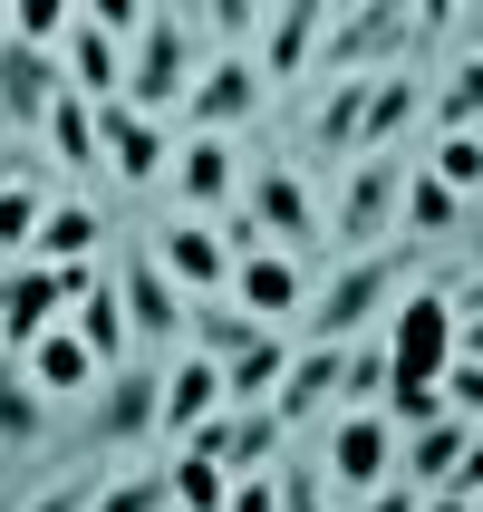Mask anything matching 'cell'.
I'll return each instance as SVG.
<instances>
[{"label": "cell", "instance_id": "obj_1", "mask_svg": "<svg viewBox=\"0 0 483 512\" xmlns=\"http://www.w3.org/2000/svg\"><path fill=\"white\" fill-rule=\"evenodd\" d=\"M416 261H426V252H406V242L339 261V271H329V281L300 300V348H348L358 329H377V319H387V300L406 290V271H416Z\"/></svg>", "mask_w": 483, "mask_h": 512}, {"label": "cell", "instance_id": "obj_2", "mask_svg": "<svg viewBox=\"0 0 483 512\" xmlns=\"http://www.w3.org/2000/svg\"><path fill=\"white\" fill-rule=\"evenodd\" d=\"M194 68H203L194 20H184V10H145V29L126 39V68H116V107H126V116H165V107H184Z\"/></svg>", "mask_w": 483, "mask_h": 512}, {"label": "cell", "instance_id": "obj_3", "mask_svg": "<svg viewBox=\"0 0 483 512\" xmlns=\"http://www.w3.org/2000/svg\"><path fill=\"white\" fill-rule=\"evenodd\" d=\"M397 194H406L397 155H348V184H339V203L319 213V242H339L348 261L387 252V242H397Z\"/></svg>", "mask_w": 483, "mask_h": 512}, {"label": "cell", "instance_id": "obj_4", "mask_svg": "<svg viewBox=\"0 0 483 512\" xmlns=\"http://www.w3.org/2000/svg\"><path fill=\"white\" fill-rule=\"evenodd\" d=\"M319 78H377V68H406V10L397 0H368V10H339L310 49Z\"/></svg>", "mask_w": 483, "mask_h": 512}, {"label": "cell", "instance_id": "obj_5", "mask_svg": "<svg viewBox=\"0 0 483 512\" xmlns=\"http://www.w3.org/2000/svg\"><path fill=\"white\" fill-rule=\"evenodd\" d=\"M87 290H97V271H87V261H68V271H39V261L0 271V348H29L39 329H58Z\"/></svg>", "mask_w": 483, "mask_h": 512}, {"label": "cell", "instance_id": "obj_6", "mask_svg": "<svg viewBox=\"0 0 483 512\" xmlns=\"http://www.w3.org/2000/svg\"><path fill=\"white\" fill-rule=\"evenodd\" d=\"M155 387L165 368H107L87 387V455H116V445H145L155 435Z\"/></svg>", "mask_w": 483, "mask_h": 512}, {"label": "cell", "instance_id": "obj_7", "mask_svg": "<svg viewBox=\"0 0 483 512\" xmlns=\"http://www.w3.org/2000/svg\"><path fill=\"white\" fill-rule=\"evenodd\" d=\"M242 213H252V232H261L281 261H300V252L319 242V194L300 184V165H281V155L252 174V203H242Z\"/></svg>", "mask_w": 483, "mask_h": 512}, {"label": "cell", "instance_id": "obj_8", "mask_svg": "<svg viewBox=\"0 0 483 512\" xmlns=\"http://www.w3.org/2000/svg\"><path fill=\"white\" fill-rule=\"evenodd\" d=\"M319 484H339V493H377V484H397V435H387V416H339V435H329V455H319Z\"/></svg>", "mask_w": 483, "mask_h": 512}, {"label": "cell", "instance_id": "obj_9", "mask_svg": "<svg viewBox=\"0 0 483 512\" xmlns=\"http://www.w3.org/2000/svg\"><path fill=\"white\" fill-rule=\"evenodd\" d=\"M252 107H261V78H252V58H242V49L203 58L194 87H184V116H194V136H232Z\"/></svg>", "mask_w": 483, "mask_h": 512}, {"label": "cell", "instance_id": "obj_10", "mask_svg": "<svg viewBox=\"0 0 483 512\" xmlns=\"http://www.w3.org/2000/svg\"><path fill=\"white\" fill-rule=\"evenodd\" d=\"M165 184L184 194V213H232V184H242V145L232 136H184L174 145V165H165Z\"/></svg>", "mask_w": 483, "mask_h": 512}, {"label": "cell", "instance_id": "obj_11", "mask_svg": "<svg viewBox=\"0 0 483 512\" xmlns=\"http://www.w3.org/2000/svg\"><path fill=\"white\" fill-rule=\"evenodd\" d=\"M145 252H155V271H165L184 300H223L232 290V252L213 242V223H165Z\"/></svg>", "mask_w": 483, "mask_h": 512}, {"label": "cell", "instance_id": "obj_12", "mask_svg": "<svg viewBox=\"0 0 483 512\" xmlns=\"http://www.w3.org/2000/svg\"><path fill=\"white\" fill-rule=\"evenodd\" d=\"M97 165H116V184L126 194H145V184H165L174 145L155 116H126V107H97Z\"/></svg>", "mask_w": 483, "mask_h": 512}, {"label": "cell", "instance_id": "obj_13", "mask_svg": "<svg viewBox=\"0 0 483 512\" xmlns=\"http://www.w3.org/2000/svg\"><path fill=\"white\" fill-rule=\"evenodd\" d=\"M426 116V78L416 68H377L368 78V107H358V145L348 155H397V136Z\"/></svg>", "mask_w": 483, "mask_h": 512}, {"label": "cell", "instance_id": "obj_14", "mask_svg": "<svg viewBox=\"0 0 483 512\" xmlns=\"http://www.w3.org/2000/svg\"><path fill=\"white\" fill-rule=\"evenodd\" d=\"M445 232H474V203H464V194H445L426 165H406V194H397V242H406V252H435Z\"/></svg>", "mask_w": 483, "mask_h": 512}, {"label": "cell", "instance_id": "obj_15", "mask_svg": "<svg viewBox=\"0 0 483 512\" xmlns=\"http://www.w3.org/2000/svg\"><path fill=\"white\" fill-rule=\"evenodd\" d=\"M116 310H126V339H174V329H184V290L155 271V252H126Z\"/></svg>", "mask_w": 483, "mask_h": 512}, {"label": "cell", "instance_id": "obj_16", "mask_svg": "<svg viewBox=\"0 0 483 512\" xmlns=\"http://www.w3.org/2000/svg\"><path fill=\"white\" fill-rule=\"evenodd\" d=\"M319 29H329V10L319 0H290V10H271L261 20V58H252V78H310V49H319Z\"/></svg>", "mask_w": 483, "mask_h": 512}, {"label": "cell", "instance_id": "obj_17", "mask_svg": "<svg viewBox=\"0 0 483 512\" xmlns=\"http://www.w3.org/2000/svg\"><path fill=\"white\" fill-rule=\"evenodd\" d=\"M232 310H252L261 329L271 319H290L300 300H310V281H300V261H281V252H252V261H232V290H223Z\"/></svg>", "mask_w": 483, "mask_h": 512}, {"label": "cell", "instance_id": "obj_18", "mask_svg": "<svg viewBox=\"0 0 483 512\" xmlns=\"http://www.w3.org/2000/svg\"><path fill=\"white\" fill-rule=\"evenodd\" d=\"M203 416H223V377H213V358H194V348H184V358L165 368V387H155V426L184 445Z\"/></svg>", "mask_w": 483, "mask_h": 512}, {"label": "cell", "instance_id": "obj_19", "mask_svg": "<svg viewBox=\"0 0 483 512\" xmlns=\"http://www.w3.org/2000/svg\"><path fill=\"white\" fill-rule=\"evenodd\" d=\"M329 397H339V348H290L281 387H271V416H281V435H300Z\"/></svg>", "mask_w": 483, "mask_h": 512}, {"label": "cell", "instance_id": "obj_20", "mask_svg": "<svg viewBox=\"0 0 483 512\" xmlns=\"http://www.w3.org/2000/svg\"><path fill=\"white\" fill-rule=\"evenodd\" d=\"M20 377H29V387H39V397L58 406V397H87V387H97L107 368H97V358H87V348L68 339V329H39V339L20 348Z\"/></svg>", "mask_w": 483, "mask_h": 512}, {"label": "cell", "instance_id": "obj_21", "mask_svg": "<svg viewBox=\"0 0 483 512\" xmlns=\"http://www.w3.org/2000/svg\"><path fill=\"white\" fill-rule=\"evenodd\" d=\"M49 107H58V58H49V49H20V39H0V116L39 126Z\"/></svg>", "mask_w": 483, "mask_h": 512}, {"label": "cell", "instance_id": "obj_22", "mask_svg": "<svg viewBox=\"0 0 483 512\" xmlns=\"http://www.w3.org/2000/svg\"><path fill=\"white\" fill-rule=\"evenodd\" d=\"M184 339H194V358H213V368H232L242 348L281 339V329H261L252 310H232V300H184Z\"/></svg>", "mask_w": 483, "mask_h": 512}, {"label": "cell", "instance_id": "obj_23", "mask_svg": "<svg viewBox=\"0 0 483 512\" xmlns=\"http://www.w3.org/2000/svg\"><path fill=\"white\" fill-rule=\"evenodd\" d=\"M97 203H49V213H39V232H29V261H39V271H68V261H87L97 252Z\"/></svg>", "mask_w": 483, "mask_h": 512}, {"label": "cell", "instance_id": "obj_24", "mask_svg": "<svg viewBox=\"0 0 483 512\" xmlns=\"http://www.w3.org/2000/svg\"><path fill=\"white\" fill-rule=\"evenodd\" d=\"M232 426H223V474H271V464L290 455V435L271 406H223Z\"/></svg>", "mask_w": 483, "mask_h": 512}, {"label": "cell", "instance_id": "obj_25", "mask_svg": "<svg viewBox=\"0 0 483 512\" xmlns=\"http://www.w3.org/2000/svg\"><path fill=\"white\" fill-rule=\"evenodd\" d=\"M58 329H68V339H78L87 358H97V368H126V348H136V339H126V310H116V290H107V281L87 290V300H78L68 319H58Z\"/></svg>", "mask_w": 483, "mask_h": 512}, {"label": "cell", "instance_id": "obj_26", "mask_svg": "<svg viewBox=\"0 0 483 512\" xmlns=\"http://www.w3.org/2000/svg\"><path fill=\"white\" fill-rule=\"evenodd\" d=\"M39 126H49V155H58L68 174H97V107H87V97L58 87V107L39 116Z\"/></svg>", "mask_w": 483, "mask_h": 512}, {"label": "cell", "instance_id": "obj_27", "mask_svg": "<svg viewBox=\"0 0 483 512\" xmlns=\"http://www.w3.org/2000/svg\"><path fill=\"white\" fill-rule=\"evenodd\" d=\"M281 368H290V339H261V348H242L232 368H213V377H223V406H271Z\"/></svg>", "mask_w": 483, "mask_h": 512}, {"label": "cell", "instance_id": "obj_28", "mask_svg": "<svg viewBox=\"0 0 483 512\" xmlns=\"http://www.w3.org/2000/svg\"><path fill=\"white\" fill-rule=\"evenodd\" d=\"M39 435H49V397L20 368H0V455H29Z\"/></svg>", "mask_w": 483, "mask_h": 512}, {"label": "cell", "instance_id": "obj_29", "mask_svg": "<svg viewBox=\"0 0 483 512\" xmlns=\"http://www.w3.org/2000/svg\"><path fill=\"white\" fill-rule=\"evenodd\" d=\"M377 397H387V348H377V329H368V339L339 348V406H348V416H368Z\"/></svg>", "mask_w": 483, "mask_h": 512}, {"label": "cell", "instance_id": "obj_30", "mask_svg": "<svg viewBox=\"0 0 483 512\" xmlns=\"http://www.w3.org/2000/svg\"><path fill=\"white\" fill-rule=\"evenodd\" d=\"M39 213H49V184H39V174L0 184V261H29V232H39Z\"/></svg>", "mask_w": 483, "mask_h": 512}, {"label": "cell", "instance_id": "obj_31", "mask_svg": "<svg viewBox=\"0 0 483 512\" xmlns=\"http://www.w3.org/2000/svg\"><path fill=\"white\" fill-rule=\"evenodd\" d=\"M358 107H368V78H329V97L310 107V145H358Z\"/></svg>", "mask_w": 483, "mask_h": 512}, {"label": "cell", "instance_id": "obj_32", "mask_svg": "<svg viewBox=\"0 0 483 512\" xmlns=\"http://www.w3.org/2000/svg\"><path fill=\"white\" fill-rule=\"evenodd\" d=\"M426 174L445 184V194H464V203H474V184H483V145H474V136H435Z\"/></svg>", "mask_w": 483, "mask_h": 512}, {"label": "cell", "instance_id": "obj_33", "mask_svg": "<svg viewBox=\"0 0 483 512\" xmlns=\"http://www.w3.org/2000/svg\"><path fill=\"white\" fill-rule=\"evenodd\" d=\"M271 493H281V512H329V484H319V464L281 455L271 464Z\"/></svg>", "mask_w": 483, "mask_h": 512}, {"label": "cell", "instance_id": "obj_34", "mask_svg": "<svg viewBox=\"0 0 483 512\" xmlns=\"http://www.w3.org/2000/svg\"><path fill=\"white\" fill-rule=\"evenodd\" d=\"M87 512H165V474H116V484H97Z\"/></svg>", "mask_w": 483, "mask_h": 512}, {"label": "cell", "instance_id": "obj_35", "mask_svg": "<svg viewBox=\"0 0 483 512\" xmlns=\"http://www.w3.org/2000/svg\"><path fill=\"white\" fill-rule=\"evenodd\" d=\"M58 29H68V0H20L10 10V39L20 49H58Z\"/></svg>", "mask_w": 483, "mask_h": 512}, {"label": "cell", "instance_id": "obj_36", "mask_svg": "<svg viewBox=\"0 0 483 512\" xmlns=\"http://www.w3.org/2000/svg\"><path fill=\"white\" fill-rule=\"evenodd\" d=\"M87 503H97V474H87V464H68L49 493H29V512H87Z\"/></svg>", "mask_w": 483, "mask_h": 512}, {"label": "cell", "instance_id": "obj_37", "mask_svg": "<svg viewBox=\"0 0 483 512\" xmlns=\"http://www.w3.org/2000/svg\"><path fill=\"white\" fill-rule=\"evenodd\" d=\"M223 512H281V493H271V474H242V484L223 493Z\"/></svg>", "mask_w": 483, "mask_h": 512}, {"label": "cell", "instance_id": "obj_38", "mask_svg": "<svg viewBox=\"0 0 483 512\" xmlns=\"http://www.w3.org/2000/svg\"><path fill=\"white\" fill-rule=\"evenodd\" d=\"M358 512H416V493H406V484H377V493H358Z\"/></svg>", "mask_w": 483, "mask_h": 512}, {"label": "cell", "instance_id": "obj_39", "mask_svg": "<svg viewBox=\"0 0 483 512\" xmlns=\"http://www.w3.org/2000/svg\"><path fill=\"white\" fill-rule=\"evenodd\" d=\"M416 512H474V493H416Z\"/></svg>", "mask_w": 483, "mask_h": 512}, {"label": "cell", "instance_id": "obj_40", "mask_svg": "<svg viewBox=\"0 0 483 512\" xmlns=\"http://www.w3.org/2000/svg\"><path fill=\"white\" fill-rule=\"evenodd\" d=\"M20 174H39V155H20V145H10V155H0V184H20Z\"/></svg>", "mask_w": 483, "mask_h": 512}]
</instances>
